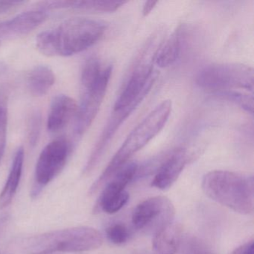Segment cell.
I'll use <instances>...</instances> for the list:
<instances>
[{
  "instance_id": "20",
  "label": "cell",
  "mask_w": 254,
  "mask_h": 254,
  "mask_svg": "<svg viewBox=\"0 0 254 254\" xmlns=\"http://www.w3.org/2000/svg\"><path fill=\"white\" fill-rule=\"evenodd\" d=\"M215 94L221 96L224 99L234 102L251 114L254 113L253 94L250 95L249 93H244L241 90H224L216 92Z\"/></svg>"
},
{
  "instance_id": "15",
  "label": "cell",
  "mask_w": 254,
  "mask_h": 254,
  "mask_svg": "<svg viewBox=\"0 0 254 254\" xmlns=\"http://www.w3.org/2000/svg\"><path fill=\"white\" fill-rule=\"evenodd\" d=\"M23 160H24V150L23 147H20L14 155L5 187L2 192L0 193V209L8 206L12 201L17 192L20 178H21Z\"/></svg>"
},
{
  "instance_id": "18",
  "label": "cell",
  "mask_w": 254,
  "mask_h": 254,
  "mask_svg": "<svg viewBox=\"0 0 254 254\" xmlns=\"http://www.w3.org/2000/svg\"><path fill=\"white\" fill-rule=\"evenodd\" d=\"M103 69L99 59L96 56L88 58L83 65L81 81L84 90L90 88L100 78Z\"/></svg>"
},
{
  "instance_id": "2",
  "label": "cell",
  "mask_w": 254,
  "mask_h": 254,
  "mask_svg": "<svg viewBox=\"0 0 254 254\" xmlns=\"http://www.w3.org/2000/svg\"><path fill=\"white\" fill-rule=\"evenodd\" d=\"M102 234L93 227H72L16 239L8 248L9 254H48L94 251L102 246Z\"/></svg>"
},
{
  "instance_id": "6",
  "label": "cell",
  "mask_w": 254,
  "mask_h": 254,
  "mask_svg": "<svg viewBox=\"0 0 254 254\" xmlns=\"http://www.w3.org/2000/svg\"><path fill=\"white\" fill-rule=\"evenodd\" d=\"M70 151V144L64 138L55 139L44 148L37 162L32 195H38L62 172Z\"/></svg>"
},
{
  "instance_id": "1",
  "label": "cell",
  "mask_w": 254,
  "mask_h": 254,
  "mask_svg": "<svg viewBox=\"0 0 254 254\" xmlns=\"http://www.w3.org/2000/svg\"><path fill=\"white\" fill-rule=\"evenodd\" d=\"M107 29L104 21L87 17H73L36 38V47L48 57H68L82 53L101 39Z\"/></svg>"
},
{
  "instance_id": "22",
  "label": "cell",
  "mask_w": 254,
  "mask_h": 254,
  "mask_svg": "<svg viewBox=\"0 0 254 254\" xmlns=\"http://www.w3.org/2000/svg\"><path fill=\"white\" fill-rule=\"evenodd\" d=\"M106 234L110 242L117 245L126 243L130 238L128 229L126 225L120 223L109 226L107 228Z\"/></svg>"
},
{
  "instance_id": "25",
  "label": "cell",
  "mask_w": 254,
  "mask_h": 254,
  "mask_svg": "<svg viewBox=\"0 0 254 254\" xmlns=\"http://www.w3.org/2000/svg\"><path fill=\"white\" fill-rule=\"evenodd\" d=\"M230 254H254V241H249L241 245Z\"/></svg>"
},
{
  "instance_id": "8",
  "label": "cell",
  "mask_w": 254,
  "mask_h": 254,
  "mask_svg": "<svg viewBox=\"0 0 254 254\" xmlns=\"http://www.w3.org/2000/svg\"><path fill=\"white\" fill-rule=\"evenodd\" d=\"M111 74L112 66H107L97 82L85 90L75 115L74 133L77 137L82 136L94 121L105 98Z\"/></svg>"
},
{
  "instance_id": "21",
  "label": "cell",
  "mask_w": 254,
  "mask_h": 254,
  "mask_svg": "<svg viewBox=\"0 0 254 254\" xmlns=\"http://www.w3.org/2000/svg\"><path fill=\"white\" fill-rule=\"evenodd\" d=\"M184 254H215L204 241L196 236H190L184 241Z\"/></svg>"
},
{
  "instance_id": "19",
  "label": "cell",
  "mask_w": 254,
  "mask_h": 254,
  "mask_svg": "<svg viewBox=\"0 0 254 254\" xmlns=\"http://www.w3.org/2000/svg\"><path fill=\"white\" fill-rule=\"evenodd\" d=\"M8 125V93L6 89L0 90V161L2 160L6 145Z\"/></svg>"
},
{
  "instance_id": "3",
  "label": "cell",
  "mask_w": 254,
  "mask_h": 254,
  "mask_svg": "<svg viewBox=\"0 0 254 254\" xmlns=\"http://www.w3.org/2000/svg\"><path fill=\"white\" fill-rule=\"evenodd\" d=\"M172 107V101H163L130 132L99 179L90 188V192H96L102 186L106 184L119 169L128 163L136 152L163 130L170 117Z\"/></svg>"
},
{
  "instance_id": "10",
  "label": "cell",
  "mask_w": 254,
  "mask_h": 254,
  "mask_svg": "<svg viewBox=\"0 0 254 254\" xmlns=\"http://www.w3.org/2000/svg\"><path fill=\"white\" fill-rule=\"evenodd\" d=\"M188 161V154L184 148H177L162 156L151 183L152 187L161 190L170 188L179 178Z\"/></svg>"
},
{
  "instance_id": "23",
  "label": "cell",
  "mask_w": 254,
  "mask_h": 254,
  "mask_svg": "<svg viewBox=\"0 0 254 254\" xmlns=\"http://www.w3.org/2000/svg\"><path fill=\"white\" fill-rule=\"evenodd\" d=\"M42 127V117L40 111L32 113L29 123V140L31 146L35 147L38 144L41 136Z\"/></svg>"
},
{
  "instance_id": "5",
  "label": "cell",
  "mask_w": 254,
  "mask_h": 254,
  "mask_svg": "<svg viewBox=\"0 0 254 254\" xmlns=\"http://www.w3.org/2000/svg\"><path fill=\"white\" fill-rule=\"evenodd\" d=\"M195 81L199 87L214 93L242 90L252 93L254 69L242 64H212L204 66L197 72Z\"/></svg>"
},
{
  "instance_id": "4",
  "label": "cell",
  "mask_w": 254,
  "mask_h": 254,
  "mask_svg": "<svg viewBox=\"0 0 254 254\" xmlns=\"http://www.w3.org/2000/svg\"><path fill=\"white\" fill-rule=\"evenodd\" d=\"M202 190L209 198L234 212L249 215L254 211L253 175L229 171H212L203 177Z\"/></svg>"
},
{
  "instance_id": "9",
  "label": "cell",
  "mask_w": 254,
  "mask_h": 254,
  "mask_svg": "<svg viewBox=\"0 0 254 254\" xmlns=\"http://www.w3.org/2000/svg\"><path fill=\"white\" fill-rule=\"evenodd\" d=\"M138 167L137 163L128 162L111 177L99 197V209L106 213L114 214L123 208L129 200L126 187L136 176Z\"/></svg>"
},
{
  "instance_id": "26",
  "label": "cell",
  "mask_w": 254,
  "mask_h": 254,
  "mask_svg": "<svg viewBox=\"0 0 254 254\" xmlns=\"http://www.w3.org/2000/svg\"><path fill=\"white\" fill-rule=\"evenodd\" d=\"M157 3H158L157 1L145 2L143 5V9H142V14H143L144 17H147L151 12V11L155 8Z\"/></svg>"
},
{
  "instance_id": "11",
  "label": "cell",
  "mask_w": 254,
  "mask_h": 254,
  "mask_svg": "<svg viewBox=\"0 0 254 254\" xmlns=\"http://www.w3.org/2000/svg\"><path fill=\"white\" fill-rule=\"evenodd\" d=\"M127 3L126 1L111 0H82V1H46L37 4L35 9L48 11L51 10L70 9L90 12L111 13Z\"/></svg>"
},
{
  "instance_id": "16",
  "label": "cell",
  "mask_w": 254,
  "mask_h": 254,
  "mask_svg": "<svg viewBox=\"0 0 254 254\" xmlns=\"http://www.w3.org/2000/svg\"><path fill=\"white\" fill-rule=\"evenodd\" d=\"M56 82V75L50 66L40 65L35 66L27 75L29 91L35 96L47 94Z\"/></svg>"
},
{
  "instance_id": "24",
  "label": "cell",
  "mask_w": 254,
  "mask_h": 254,
  "mask_svg": "<svg viewBox=\"0 0 254 254\" xmlns=\"http://www.w3.org/2000/svg\"><path fill=\"white\" fill-rule=\"evenodd\" d=\"M26 3L23 1H0V14L8 12Z\"/></svg>"
},
{
  "instance_id": "17",
  "label": "cell",
  "mask_w": 254,
  "mask_h": 254,
  "mask_svg": "<svg viewBox=\"0 0 254 254\" xmlns=\"http://www.w3.org/2000/svg\"><path fill=\"white\" fill-rule=\"evenodd\" d=\"M181 29L178 28L169 38L159 47L154 63L160 68L173 64L179 57L181 49Z\"/></svg>"
},
{
  "instance_id": "14",
  "label": "cell",
  "mask_w": 254,
  "mask_h": 254,
  "mask_svg": "<svg viewBox=\"0 0 254 254\" xmlns=\"http://www.w3.org/2000/svg\"><path fill=\"white\" fill-rule=\"evenodd\" d=\"M182 227L173 222L154 233L152 246L157 254H175L182 240Z\"/></svg>"
},
{
  "instance_id": "12",
  "label": "cell",
  "mask_w": 254,
  "mask_h": 254,
  "mask_svg": "<svg viewBox=\"0 0 254 254\" xmlns=\"http://www.w3.org/2000/svg\"><path fill=\"white\" fill-rule=\"evenodd\" d=\"M47 11L33 10L21 13L6 21L0 22V38L27 35L48 19Z\"/></svg>"
},
{
  "instance_id": "13",
  "label": "cell",
  "mask_w": 254,
  "mask_h": 254,
  "mask_svg": "<svg viewBox=\"0 0 254 254\" xmlns=\"http://www.w3.org/2000/svg\"><path fill=\"white\" fill-rule=\"evenodd\" d=\"M78 105L72 98L61 94L53 99L47 120V128L50 132L62 130L74 116L76 115Z\"/></svg>"
},
{
  "instance_id": "7",
  "label": "cell",
  "mask_w": 254,
  "mask_h": 254,
  "mask_svg": "<svg viewBox=\"0 0 254 254\" xmlns=\"http://www.w3.org/2000/svg\"><path fill=\"white\" fill-rule=\"evenodd\" d=\"M175 212V206L168 197H149L135 208L132 213V224L138 230L155 233L172 223Z\"/></svg>"
}]
</instances>
